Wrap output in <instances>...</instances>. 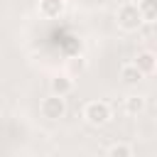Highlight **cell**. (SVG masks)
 Instances as JSON below:
<instances>
[{
    "mask_svg": "<svg viewBox=\"0 0 157 157\" xmlns=\"http://www.w3.org/2000/svg\"><path fill=\"white\" fill-rule=\"evenodd\" d=\"M83 118H86L91 125H105L108 118H110V108H108V103H103V101H91V103H86V108H83Z\"/></svg>",
    "mask_w": 157,
    "mask_h": 157,
    "instance_id": "6da1fadb",
    "label": "cell"
},
{
    "mask_svg": "<svg viewBox=\"0 0 157 157\" xmlns=\"http://www.w3.org/2000/svg\"><path fill=\"white\" fill-rule=\"evenodd\" d=\"M118 25H120L123 29H128V32L137 29V27L142 25V15H140L137 5H132V2L123 5V7L118 10Z\"/></svg>",
    "mask_w": 157,
    "mask_h": 157,
    "instance_id": "7a4b0ae2",
    "label": "cell"
},
{
    "mask_svg": "<svg viewBox=\"0 0 157 157\" xmlns=\"http://www.w3.org/2000/svg\"><path fill=\"white\" fill-rule=\"evenodd\" d=\"M64 110H66V105H64V96L52 93L49 98L42 101V115L49 118V120H59V118L64 115Z\"/></svg>",
    "mask_w": 157,
    "mask_h": 157,
    "instance_id": "3957f363",
    "label": "cell"
},
{
    "mask_svg": "<svg viewBox=\"0 0 157 157\" xmlns=\"http://www.w3.org/2000/svg\"><path fill=\"white\" fill-rule=\"evenodd\" d=\"M39 12L44 17H59L64 12V0H39Z\"/></svg>",
    "mask_w": 157,
    "mask_h": 157,
    "instance_id": "277c9868",
    "label": "cell"
},
{
    "mask_svg": "<svg viewBox=\"0 0 157 157\" xmlns=\"http://www.w3.org/2000/svg\"><path fill=\"white\" fill-rule=\"evenodd\" d=\"M132 64H135L142 74H152V71H155V54H152V52H140Z\"/></svg>",
    "mask_w": 157,
    "mask_h": 157,
    "instance_id": "5b68a950",
    "label": "cell"
},
{
    "mask_svg": "<svg viewBox=\"0 0 157 157\" xmlns=\"http://www.w3.org/2000/svg\"><path fill=\"white\" fill-rule=\"evenodd\" d=\"M120 78H123V83H128V86H135V83L142 78V71H140L135 64H125V66L120 69Z\"/></svg>",
    "mask_w": 157,
    "mask_h": 157,
    "instance_id": "8992f818",
    "label": "cell"
},
{
    "mask_svg": "<svg viewBox=\"0 0 157 157\" xmlns=\"http://www.w3.org/2000/svg\"><path fill=\"white\" fill-rule=\"evenodd\" d=\"M137 10L142 15V22H155V17H157V0H140Z\"/></svg>",
    "mask_w": 157,
    "mask_h": 157,
    "instance_id": "52a82bcc",
    "label": "cell"
},
{
    "mask_svg": "<svg viewBox=\"0 0 157 157\" xmlns=\"http://www.w3.org/2000/svg\"><path fill=\"white\" fill-rule=\"evenodd\" d=\"M71 88H74V83H71L69 76H54V78H52V93H56V96H66Z\"/></svg>",
    "mask_w": 157,
    "mask_h": 157,
    "instance_id": "ba28073f",
    "label": "cell"
},
{
    "mask_svg": "<svg viewBox=\"0 0 157 157\" xmlns=\"http://www.w3.org/2000/svg\"><path fill=\"white\" fill-rule=\"evenodd\" d=\"M142 108H145V101H142L140 96H130V98L125 101V110H128L130 115H137Z\"/></svg>",
    "mask_w": 157,
    "mask_h": 157,
    "instance_id": "9c48e42d",
    "label": "cell"
},
{
    "mask_svg": "<svg viewBox=\"0 0 157 157\" xmlns=\"http://www.w3.org/2000/svg\"><path fill=\"white\" fill-rule=\"evenodd\" d=\"M108 155L110 157H132V147H128V145H113L108 150Z\"/></svg>",
    "mask_w": 157,
    "mask_h": 157,
    "instance_id": "30bf717a",
    "label": "cell"
}]
</instances>
